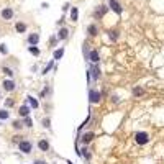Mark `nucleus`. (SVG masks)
<instances>
[{
  "instance_id": "nucleus-10",
  "label": "nucleus",
  "mask_w": 164,
  "mask_h": 164,
  "mask_svg": "<svg viewBox=\"0 0 164 164\" xmlns=\"http://www.w3.org/2000/svg\"><path fill=\"white\" fill-rule=\"evenodd\" d=\"M38 146H40L41 151H48V149H49V144H48V141H44V139H41L40 143H38Z\"/></svg>"
},
{
  "instance_id": "nucleus-25",
  "label": "nucleus",
  "mask_w": 164,
  "mask_h": 164,
  "mask_svg": "<svg viewBox=\"0 0 164 164\" xmlns=\"http://www.w3.org/2000/svg\"><path fill=\"white\" fill-rule=\"evenodd\" d=\"M0 53H2V54H7V48H5V44H0Z\"/></svg>"
},
{
  "instance_id": "nucleus-4",
  "label": "nucleus",
  "mask_w": 164,
  "mask_h": 164,
  "mask_svg": "<svg viewBox=\"0 0 164 164\" xmlns=\"http://www.w3.org/2000/svg\"><path fill=\"white\" fill-rule=\"evenodd\" d=\"M89 97H90V102L92 103L100 102V92H97V90H90V92H89Z\"/></svg>"
},
{
  "instance_id": "nucleus-7",
  "label": "nucleus",
  "mask_w": 164,
  "mask_h": 164,
  "mask_svg": "<svg viewBox=\"0 0 164 164\" xmlns=\"http://www.w3.org/2000/svg\"><path fill=\"white\" fill-rule=\"evenodd\" d=\"M3 89H5L7 92H12V90L15 89V84H13L12 81H5L3 82Z\"/></svg>"
},
{
  "instance_id": "nucleus-19",
  "label": "nucleus",
  "mask_w": 164,
  "mask_h": 164,
  "mask_svg": "<svg viewBox=\"0 0 164 164\" xmlns=\"http://www.w3.org/2000/svg\"><path fill=\"white\" fill-rule=\"evenodd\" d=\"M5 118H8V112L7 110H0V120H5Z\"/></svg>"
},
{
  "instance_id": "nucleus-26",
  "label": "nucleus",
  "mask_w": 164,
  "mask_h": 164,
  "mask_svg": "<svg viewBox=\"0 0 164 164\" xmlns=\"http://www.w3.org/2000/svg\"><path fill=\"white\" fill-rule=\"evenodd\" d=\"M25 125H26V126H31V120L28 117H25Z\"/></svg>"
},
{
  "instance_id": "nucleus-20",
  "label": "nucleus",
  "mask_w": 164,
  "mask_h": 164,
  "mask_svg": "<svg viewBox=\"0 0 164 164\" xmlns=\"http://www.w3.org/2000/svg\"><path fill=\"white\" fill-rule=\"evenodd\" d=\"M62 53H64V49H57V51H54V59H59V57L62 56Z\"/></svg>"
},
{
  "instance_id": "nucleus-17",
  "label": "nucleus",
  "mask_w": 164,
  "mask_h": 164,
  "mask_svg": "<svg viewBox=\"0 0 164 164\" xmlns=\"http://www.w3.org/2000/svg\"><path fill=\"white\" fill-rule=\"evenodd\" d=\"M28 102H30V105L33 108H36L38 107V100H36V98H33V97H28Z\"/></svg>"
},
{
  "instance_id": "nucleus-5",
  "label": "nucleus",
  "mask_w": 164,
  "mask_h": 164,
  "mask_svg": "<svg viewBox=\"0 0 164 164\" xmlns=\"http://www.w3.org/2000/svg\"><path fill=\"white\" fill-rule=\"evenodd\" d=\"M12 16H13V10L12 8H3L2 10V18L3 20H10Z\"/></svg>"
},
{
  "instance_id": "nucleus-14",
  "label": "nucleus",
  "mask_w": 164,
  "mask_h": 164,
  "mask_svg": "<svg viewBox=\"0 0 164 164\" xmlns=\"http://www.w3.org/2000/svg\"><path fill=\"white\" fill-rule=\"evenodd\" d=\"M28 113H30V108L28 107H21L20 108V115L21 117H28Z\"/></svg>"
},
{
  "instance_id": "nucleus-18",
  "label": "nucleus",
  "mask_w": 164,
  "mask_h": 164,
  "mask_svg": "<svg viewBox=\"0 0 164 164\" xmlns=\"http://www.w3.org/2000/svg\"><path fill=\"white\" fill-rule=\"evenodd\" d=\"M89 33H90L92 36H95V35H97V26H95V25H90V26H89Z\"/></svg>"
},
{
  "instance_id": "nucleus-28",
  "label": "nucleus",
  "mask_w": 164,
  "mask_h": 164,
  "mask_svg": "<svg viewBox=\"0 0 164 164\" xmlns=\"http://www.w3.org/2000/svg\"><path fill=\"white\" fill-rule=\"evenodd\" d=\"M13 126H15V128H20L21 123H20V122H15V123H13Z\"/></svg>"
},
{
  "instance_id": "nucleus-27",
  "label": "nucleus",
  "mask_w": 164,
  "mask_h": 164,
  "mask_svg": "<svg viewBox=\"0 0 164 164\" xmlns=\"http://www.w3.org/2000/svg\"><path fill=\"white\" fill-rule=\"evenodd\" d=\"M5 105H7V107H12V105H13V100H7Z\"/></svg>"
},
{
  "instance_id": "nucleus-13",
  "label": "nucleus",
  "mask_w": 164,
  "mask_h": 164,
  "mask_svg": "<svg viewBox=\"0 0 164 164\" xmlns=\"http://www.w3.org/2000/svg\"><path fill=\"white\" fill-rule=\"evenodd\" d=\"M90 61L92 62H97L98 61V53L94 49V51H90Z\"/></svg>"
},
{
  "instance_id": "nucleus-2",
  "label": "nucleus",
  "mask_w": 164,
  "mask_h": 164,
  "mask_svg": "<svg viewBox=\"0 0 164 164\" xmlns=\"http://www.w3.org/2000/svg\"><path fill=\"white\" fill-rule=\"evenodd\" d=\"M110 8H112L113 12H115V13H117V15H122V5H120V3H118L117 0H110Z\"/></svg>"
},
{
  "instance_id": "nucleus-12",
  "label": "nucleus",
  "mask_w": 164,
  "mask_h": 164,
  "mask_svg": "<svg viewBox=\"0 0 164 164\" xmlns=\"http://www.w3.org/2000/svg\"><path fill=\"white\" fill-rule=\"evenodd\" d=\"M92 138H94V133H85L82 136V141H84V143H89V141H92Z\"/></svg>"
},
{
  "instance_id": "nucleus-9",
  "label": "nucleus",
  "mask_w": 164,
  "mask_h": 164,
  "mask_svg": "<svg viewBox=\"0 0 164 164\" xmlns=\"http://www.w3.org/2000/svg\"><path fill=\"white\" fill-rule=\"evenodd\" d=\"M105 12H107V7L105 5H100V8L95 10V16H103L105 15Z\"/></svg>"
},
{
  "instance_id": "nucleus-3",
  "label": "nucleus",
  "mask_w": 164,
  "mask_h": 164,
  "mask_svg": "<svg viewBox=\"0 0 164 164\" xmlns=\"http://www.w3.org/2000/svg\"><path fill=\"white\" fill-rule=\"evenodd\" d=\"M18 146H20V151H23V153H26V154L31 151V143L30 141H20Z\"/></svg>"
},
{
  "instance_id": "nucleus-16",
  "label": "nucleus",
  "mask_w": 164,
  "mask_h": 164,
  "mask_svg": "<svg viewBox=\"0 0 164 164\" xmlns=\"http://www.w3.org/2000/svg\"><path fill=\"white\" fill-rule=\"evenodd\" d=\"M108 36H110V40H112V41H117L118 40V31H110Z\"/></svg>"
},
{
  "instance_id": "nucleus-8",
  "label": "nucleus",
  "mask_w": 164,
  "mask_h": 164,
  "mask_svg": "<svg viewBox=\"0 0 164 164\" xmlns=\"http://www.w3.org/2000/svg\"><path fill=\"white\" fill-rule=\"evenodd\" d=\"M67 35H69L67 28H61V30H59V33H57V38H59V40H66Z\"/></svg>"
},
{
  "instance_id": "nucleus-1",
  "label": "nucleus",
  "mask_w": 164,
  "mask_h": 164,
  "mask_svg": "<svg viewBox=\"0 0 164 164\" xmlns=\"http://www.w3.org/2000/svg\"><path fill=\"white\" fill-rule=\"evenodd\" d=\"M135 139H136V143H138V144H146V143L149 141V136H148V133H144V131H139V133H136Z\"/></svg>"
},
{
  "instance_id": "nucleus-22",
  "label": "nucleus",
  "mask_w": 164,
  "mask_h": 164,
  "mask_svg": "<svg viewBox=\"0 0 164 164\" xmlns=\"http://www.w3.org/2000/svg\"><path fill=\"white\" fill-rule=\"evenodd\" d=\"M3 72H5V74H7V76H13V71H12V69H8V67H3Z\"/></svg>"
},
{
  "instance_id": "nucleus-11",
  "label": "nucleus",
  "mask_w": 164,
  "mask_h": 164,
  "mask_svg": "<svg viewBox=\"0 0 164 164\" xmlns=\"http://www.w3.org/2000/svg\"><path fill=\"white\" fill-rule=\"evenodd\" d=\"M77 15H79L77 8H76V7H72V10H71V20L72 21H77Z\"/></svg>"
},
{
  "instance_id": "nucleus-24",
  "label": "nucleus",
  "mask_w": 164,
  "mask_h": 164,
  "mask_svg": "<svg viewBox=\"0 0 164 164\" xmlns=\"http://www.w3.org/2000/svg\"><path fill=\"white\" fill-rule=\"evenodd\" d=\"M133 94L135 95H143V89H135Z\"/></svg>"
},
{
  "instance_id": "nucleus-23",
  "label": "nucleus",
  "mask_w": 164,
  "mask_h": 164,
  "mask_svg": "<svg viewBox=\"0 0 164 164\" xmlns=\"http://www.w3.org/2000/svg\"><path fill=\"white\" fill-rule=\"evenodd\" d=\"M30 53H33V54H40L38 48H35V46H30Z\"/></svg>"
},
{
  "instance_id": "nucleus-6",
  "label": "nucleus",
  "mask_w": 164,
  "mask_h": 164,
  "mask_svg": "<svg viewBox=\"0 0 164 164\" xmlns=\"http://www.w3.org/2000/svg\"><path fill=\"white\" fill-rule=\"evenodd\" d=\"M38 41H40V36L36 35V33H33V35H30V36H28V43H30L31 46H35V44L38 43Z\"/></svg>"
},
{
  "instance_id": "nucleus-21",
  "label": "nucleus",
  "mask_w": 164,
  "mask_h": 164,
  "mask_svg": "<svg viewBox=\"0 0 164 164\" xmlns=\"http://www.w3.org/2000/svg\"><path fill=\"white\" fill-rule=\"evenodd\" d=\"M92 72H94V79H98V76H100V71H98V67H94Z\"/></svg>"
},
{
  "instance_id": "nucleus-15",
  "label": "nucleus",
  "mask_w": 164,
  "mask_h": 164,
  "mask_svg": "<svg viewBox=\"0 0 164 164\" xmlns=\"http://www.w3.org/2000/svg\"><path fill=\"white\" fill-rule=\"evenodd\" d=\"M25 30H26V25H25V23H16V31L23 33Z\"/></svg>"
},
{
  "instance_id": "nucleus-29",
  "label": "nucleus",
  "mask_w": 164,
  "mask_h": 164,
  "mask_svg": "<svg viewBox=\"0 0 164 164\" xmlns=\"http://www.w3.org/2000/svg\"><path fill=\"white\" fill-rule=\"evenodd\" d=\"M35 164H46V163H43V161H36Z\"/></svg>"
}]
</instances>
